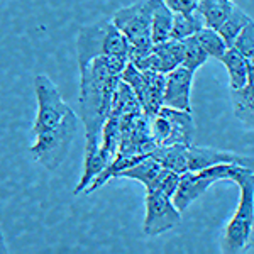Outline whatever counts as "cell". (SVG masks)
Wrapping results in <instances>:
<instances>
[{"instance_id":"6da1fadb","label":"cell","mask_w":254,"mask_h":254,"mask_svg":"<svg viewBox=\"0 0 254 254\" xmlns=\"http://www.w3.org/2000/svg\"><path fill=\"white\" fill-rule=\"evenodd\" d=\"M127 63V56H100L78 68V117L85 129V139L102 137L104 124L110 117L114 92Z\"/></svg>"},{"instance_id":"7a4b0ae2","label":"cell","mask_w":254,"mask_h":254,"mask_svg":"<svg viewBox=\"0 0 254 254\" xmlns=\"http://www.w3.org/2000/svg\"><path fill=\"white\" fill-rule=\"evenodd\" d=\"M239 187V205L229 220L222 237V253L237 254L249 248L254 234V170L248 168L236 180Z\"/></svg>"},{"instance_id":"3957f363","label":"cell","mask_w":254,"mask_h":254,"mask_svg":"<svg viewBox=\"0 0 254 254\" xmlns=\"http://www.w3.org/2000/svg\"><path fill=\"white\" fill-rule=\"evenodd\" d=\"M129 39L117 29L112 19L81 27L76 36L78 68L100 56H127L129 58Z\"/></svg>"},{"instance_id":"277c9868","label":"cell","mask_w":254,"mask_h":254,"mask_svg":"<svg viewBox=\"0 0 254 254\" xmlns=\"http://www.w3.org/2000/svg\"><path fill=\"white\" fill-rule=\"evenodd\" d=\"M154 0H139L129 7H122L114 12L112 22L129 39V61H137L153 51L151 38V17H153Z\"/></svg>"},{"instance_id":"5b68a950","label":"cell","mask_w":254,"mask_h":254,"mask_svg":"<svg viewBox=\"0 0 254 254\" xmlns=\"http://www.w3.org/2000/svg\"><path fill=\"white\" fill-rule=\"evenodd\" d=\"M78 119L80 117L76 114H73L60 126L34 134L36 141L29 147V153L48 171L58 170V166H61V163L68 156L69 147H71L76 130H78Z\"/></svg>"},{"instance_id":"8992f818","label":"cell","mask_w":254,"mask_h":254,"mask_svg":"<svg viewBox=\"0 0 254 254\" xmlns=\"http://www.w3.org/2000/svg\"><path fill=\"white\" fill-rule=\"evenodd\" d=\"M248 168L241 165H215L208 166L198 171H187L180 176L178 190L173 196L175 205L180 212H185L198 196H202L205 191L217 182H232L234 183L243 171Z\"/></svg>"},{"instance_id":"52a82bcc","label":"cell","mask_w":254,"mask_h":254,"mask_svg":"<svg viewBox=\"0 0 254 254\" xmlns=\"http://www.w3.org/2000/svg\"><path fill=\"white\" fill-rule=\"evenodd\" d=\"M34 93L38 100V114L34 119L32 132L39 134L43 130H48L51 127L60 126L63 121H66L69 116H73L71 107L61 98L60 90L53 83V80L46 75H38L34 78Z\"/></svg>"},{"instance_id":"ba28073f","label":"cell","mask_w":254,"mask_h":254,"mask_svg":"<svg viewBox=\"0 0 254 254\" xmlns=\"http://www.w3.org/2000/svg\"><path fill=\"white\" fill-rule=\"evenodd\" d=\"M146 217L142 224V232L149 237L165 234L180 224L182 212L175 205L173 198L161 191L146 190Z\"/></svg>"},{"instance_id":"9c48e42d","label":"cell","mask_w":254,"mask_h":254,"mask_svg":"<svg viewBox=\"0 0 254 254\" xmlns=\"http://www.w3.org/2000/svg\"><path fill=\"white\" fill-rule=\"evenodd\" d=\"M119 122L122 134L119 151L137 156H149L158 147L151 136V117H147L144 112L119 117Z\"/></svg>"},{"instance_id":"30bf717a","label":"cell","mask_w":254,"mask_h":254,"mask_svg":"<svg viewBox=\"0 0 254 254\" xmlns=\"http://www.w3.org/2000/svg\"><path fill=\"white\" fill-rule=\"evenodd\" d=\"M215 165H241L254 170V158L234 153V151H222L215 147L205 146H185V173L187 171H198Z\"/></svg>"},{"instance_id":"8fae6325","label":"cell","mask_w":254,"mask_h":254,"mask_svg":"<svg viewBox=\"0 0 254 254\" xmlns=\"http://www.w3.org/2000/svg\"><path fill=\"white\" fill-rule=\"evenodd\" d=\"M139 69H149L158 73H170L183 63V41L168 39L153 46V51L144 58L132 61Z\"/></svg>"},{"instance_id":"7c38bea8","label":"cell","mask_w":254,"mask_h":254,"mask_svg":"<svg viewBox=\"0 0 254 254\" xmlns=\"http://www.w3.org/2000/svg\"><path fill=\"white\" fill-rule=\"evenodd\" d=\"M193 75L195 73L185 66H178L173 71L166 73L163 105L191 112L190 93H191V83H193Z\"/></svg>"},{"instance_id":"4fadbf2b","label":"cell","mask_w":254,"mask_h":254,"mask_svg":"<svg viewBox=\"0 0 254 254\" xmlns=\"http://www.w3.org/2000/svg\"><path fill=\"white\" fill-rule=\"evenodd\" d=\"M159 112L170 121V137H168L166 144H193L195 137V121L191 112L188 110H180L173 107H166L163 105Z\"/></svg>"},{"instance_id":"5bb4252c","label":"cell","mask_w":254,"mask_h":254,"mask_svg":"<svg viewBox=\"0 0 254 254\" xmlns=\"http://www.w3.org/2000/svg\"><path fill=\"white\" fill-rule=\"evenodd\" d=\"M231 98L234 116L248 127H254V66L251 63H249L246 85L231 90Z\"/></svg>"},{"instance_id":"9a60e30c","label":"cell","mask_w":254,"mask_h":254,"mask_svg":"<svg viewBox=\"0 0 254 254\" xmlns=\"http://www.w3.org/2000/svg\"><path fill=\"white\" fill-rule=\"evenodd\" d=\"M220 61H222L225 69H227L229 87H231V90L241 88L243 85H246V81H248V71H249V61L243 53H239L234 46H231L224 53Z\"/></svg>"},{"instance_id":"2e32d148","label":"cell","mask_w":254,"mask_h":254,"mask_svg":"<svg viewBox=\"0 0 254 254\" xmlns=\"http://www.w3.org/2000/svg\"><path fill=\"white\" fill-rule=\"evenodd\" d=\"M173 15V10L166 5L165 0H154L153 17H151V38L154 44L171 39Z\"/></svg>"},{"instance_id":"e0dca14e","label":"cell","mask_w":254,"mask_h":254,"mask_svg":"<svg viewBox=\"0 0 254 254\" xmlns=\"http://www.w3.org/2000/svg\"><path fill=\"white\" fill-rule=\"evenodd\" d=\"M142 112V107L139 104L136 93L130 88L129 83H126L124 80H119L116 92L112 97V107H110V116L112 117H124L129 114Z\"/></svg>"},{"instance_id":"ac0fdd59","label":"cell","mask_w":254,"mask_h":254,"mask_svg":"<svg viewBox=\"0 0 254 254\" xmlns=\"http://www.w3.org/2000/svg\"><path fill=\"white\" fill-rule=\"evenodd\" d=\"M232 5L234 3L231 0H198L196 3V10L203 17L207 27H214L219 29L222 22L231 14Z\"/></svg>"},{"instance_id":"d6986e66","label":"cell","mask_w":254,"mask_h":254,"mask_svg":"<svg viewBox=\"0 0 254 254\" xmlns=\"http://www.w3.org/2000/svg\"><path fill=\"white\" fill-rule=\"evenodd\" d=\"M202 27H205V22H203L202 15L198 14V10L187 12V14H175L171 39L183 41L190 36H195Z\"/></svg>"},{"instance_id":"ffe728a7","label":"cell","mask_w":254,"mask_h":254,"mask_svg":"<svg viewBox=\"0 0 254 254\" xmlns=\"http://www.w3.org/2000/svg\"><path fill=\"white\" fill-rule=\"evenodd\" d=\"M161 165H159V161H156L153 156H147L144 158L142 161H139L137 165L127 168V170L121 171L119 173L117 178H127V180H136V182L142 183L146 188L151 187V183L154 182V178H156V175L159 173V170H161Z\"/></svg>"},{"instance_id":"44dd1931","label":"cell","mask_w":254,"mask_h":254,"mask_svg":"<svg viewBox=\"0 0 254 254\" xmlns=\"http://www.w3.org/2000/svg\"><path fill=\"white\" fill-rule=\"evenodd\" d=\"M249 22H251V17L237 5H232L231 14L227 15V19L224 20L222 26L217 31L220 32V36H222L225 39V43L229 44V48H231V46H234V41L237 39V36L241 34V31H243Z\"/></svg>"},{"instance_id":"7402d4cb","label":"cell","mask_w":254,"mask_h":254,"mask_svg":"<svg viewBox=\"0 0 254 254\" xmlns=\"http://www.w3.org/2000/svg\"><path fill=\"white\" fill-rule=\"evenodd\" d=\"M195 38L198 39V43L205 49L208 58H215L220 61L224 53L229 49V44L225 43V39L220 36V32L214 29V27H207V26L202 27V29L195 34Z\"/></svg>"},{"instance_id":"603a6c76","label":"cell","mask_w":254,"mask_h":254,"mask_svg":"<svg viewBox=\"0 0 254 254\" xmlns=\"http://www.w3.org/2000/svg\"><path fill=\"white\" fill-rule=\"evenodd\" d=\"M208 55L205 53V49L202 48V44L198 43V39L195 36L183 39V63L182 66H185L191 71H196L200 66L207 63Z\"/></svg>"},{"instance_id":"cb8c5ba5","label":"cell","mask_w":254,"mask_h":254,"mask_svg":"<svg viewBox=\"0 0 254 254\" xmlns=\"http://www.w3.org/2000/svg\"><path fill=\"white\" fill-rule=\"evenodd\" d=\"M234 48L239 53H243L246 58L254 56V19H251V22L237 36V39L234 41Z\"/></svg>"},{"instance_id":"d4e9b609","label":"cell","mask_w":254,"mask_h":254,"mask_svg":"<svg viewBox=\"0 0 254 254\" xmlns=\"http://www.w3.org/2000/svg\"><path fill=\"white\" fill-rule=\"evenodd\" d=\"M165 3L173 10V14H187L196 10L198 0H165Z\"/></svg>"},{"instance_id":"484cf974","label":"cell","mask_w":254,"mask_h":254,"mask_svg":"<svg viewBox=\"0 0 254 254\" xmlns=\"http://www.w3.org/2000/svg\"><path fill=\"white\" fill-rule=\"evenodd\" d=\"M9 249H7V244H5V239L2 236V231H0V254H5Z\"/></svg>"},{"instance_id":"4316f807","label":"cell","mask_w":254,"mask_h":254,"mask_svg":"<svg viewBox=\"0 0 254 254\" xmlns=\"http://www.w3.org/2000/svg\"><path fill=\"white\" fill-rule=\"evenodd\" d=\"M248 60H249V63H251L253 66H254V56H251V58H248Z\"/></svg>"}]
</instances>
